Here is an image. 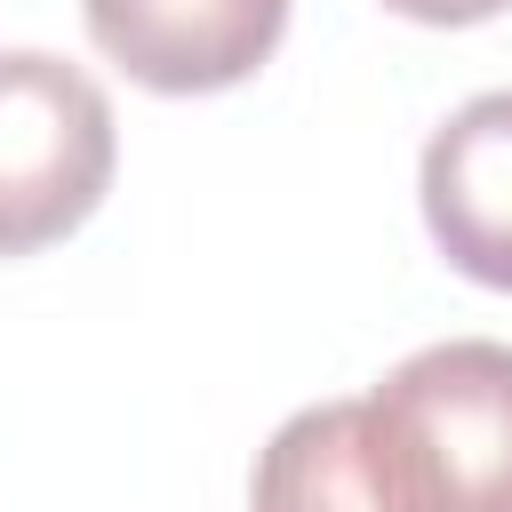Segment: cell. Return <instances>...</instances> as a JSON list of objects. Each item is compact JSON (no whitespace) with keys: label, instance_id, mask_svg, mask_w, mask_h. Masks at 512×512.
Wrapping results in <instances>:
<instances>
[{"label":"cell","instance_id":"5b68a950","mask_svg":"<svg viewBox=\"0 0 512 512\" xmlns=\"http://www.w3.org/2000/svg\"><path fill=\"white\" fill-rule=\"evenodd\" d=\"M248 504L256 512H408L368 400L296 408L264 440L256 480H248Z\"/></svg>","mask_w":512,"mask_h":512},{"label":"cell","instance_id":"6da1fadb","mask_svg":"<svg viewBox=\"0 0 512 512\" xmlns=\"http://www.w3.org/2000/svg\"><path fill=\"white\" fill-rule=\"evenodd\" d=\"M368 408L408 512H512V344H424L368 392Z\"/></svg>","mask_w":512,"mask_h":512},{"label":"cell","instance_id":"277c9868","mask_svg":"<svg viewBox=\"0 0 512 512\" xmlns=\"http://www.w3.org/2000/svg\"><path fill=\"white\" fill-rule=\"evenodd\" d=\"M424 224L464 280L512 296V88L472 96L424 144Z\"/></svg>","mask_w":512,"mask_h":512},{"label":"cell","instance_id":"8992f818","mask_svg":"<svg viewBox=\"0 0 512 512\" xmlns=\"http://www.w3.org/2000/svg\"><path fill=\"white\" fill-rule=\"evenodd\" d=\"M392 16H408V24H488V16H504L512 0H384Z\"/></svg>","mask_w":512,"mask_h":512},{"label":"cell","instance_id":"3957f363","mask_svg":"<svg viewBox=\"0 0 512 512\" xmlns=\"http://www.w3.org/2000/svg\"><path fill=\"white\" fill-rule=\"evenodd\" d=\"M88 40L160 96L240 88L288 32V0H80Z\"/></svg>","mask_w":512,"mask_h":512},{"label":"cell","instance_id":"7a4b0ae2","mask_svg":"<svg viewBox=\"0 0 512 512\" xmlns=\"http://www.w3.org/2000/svg\"><path fill=\"white\" fill-rule=\"evenodd\" d=\"M120 128L104 88L40 48L0 56V256H32L96 216Z\"/></svg>","mask_w":512,"mask_h":512}]
</instances>
